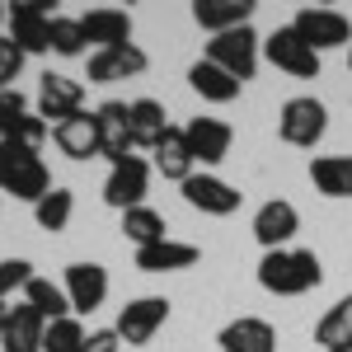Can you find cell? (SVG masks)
I'll return each mask as SVG.
<instances>
[{
  "label": "cell",
  "mask_w": 352,
  "mask_h": 352,
  "mask_svg": "<svg viewBox=\"0 0 352 352\" xmlns=\"http://www.w3.org/2000/svg\"><path fill=\"white\" fill-rule=\"evenodd\" d=\"M324 282V268L310 249H272L258 258V287L272 296H305Z\"/></svg>",
  "instance_id": "cell-1"
},
{
  "label": "cell",
  "mask_w": 352,
  "mask_h": 352,
  "mask_svg": "<svg viewBox=\"0 0 352 352\" xmlns=\"http://www.w3.org/2000/svg\"><path fill=\"white\" fill-rule=\"evenodd\" d=\"M0 188L10 192V197H19V202H43L56 184H52V174H47V164H43L38 151H24L14 141H0Z\"/></svg>",
  "instance_id": "cell-2"
},
{
  "label": "cell",
  "mask_w": 352,
  "mask_h": 352,
  "mask_svg": "<svg viewBox=\"0 0 352 352\" xmlns=\"http://www.w3.org/2000/svg\"><path fill=\"white\" fill-rule=\"evenodd\" d=\"M324 132H329V109L315 94H296V99H287L282 113H277V136H282L287 146L310 151V146H320Z\"/></svg>",
  "instance_id": "cell-3"
},
{
  "label": "cell",
  "mask_w": 352,
  "mask_h": 352,
  "mask_svg": "<svg viewBox=\"0 0 352 352\" xmlns=\"http://www.w3.org/2000/svg\"><path fill=\"white\" fill-rule=\"evenodd\" d=\"M52 10L47 0H14L5 10V24H10V43L19 47L24 56L33 52H52Z\"/></svg>",
  "instance_id": "cell-4"
},
{
  "label": "cell",
  "mask_w": 352,
  "mask_h": 352,
  "mask_svg": "<svg viewBox=\"0 0 352 352\" xmlns=\"http://www.w3.org/2000/svg\"><path fill=\"white\" fill-rule=\"evenodd\" d=\"M258 47H263V38L254 33V28H230V33H217L212 43H207V61H217L226 76H235V80H254V71H258Z\"/></svg>",
  "instance_id": "cell-5"
},
{
  "label": "cell",
  "mask_w": 352,
  "mask_h": 352,
  "mask_svg": "<svg viewBox=\"0 0 352 352\" xmlns=\"http://www.w3.org/2000/svg\"><path fill=\"white\" fill-rule=\"evenodd\" d=\"M263 56H268L277 71L296 76V80H315V76H320V52H315L292 24L272 28L268 38H263Z\"/></svg>",
  "instance_id": "cell-6"
},
{
  "label": "cell",
  "mask_w": 352,
  "mask_h": 352,
  "mask_svg": "<svg viewBox=\"0 0 352 352\" xmlns=\"http://www.w3.org/2000/svg\"><path fill=\"white\" fill-rule=\"evenodd\" d=\"M146 188H151V164L141 155H127L109 169L104 179V202L118 207V212H132V207H146Z\"/></svg>",
  "instance_id": "cell-7"
},
{
  "label": "cell",
  "mask_w": 352,
  "mask_h": 352,
  "mask_svg": "<svg viewBox=\"0 0 352 352\" xmlns=\"http://www.w3.org/2000/svg\"><path fill=\"white\" fill-rule=\"evenodd\" d=\"M164 320H169V300L164 296H136L122 305V315H118V338L122 343H132V348H146L155 333L164 329Z\"/></svg>",
  "instance_id": "cell-8"
},
{
  "label": "cell",
  "mask_w": 352,
  "mask_h": 352,
  "mask_svg": "<svg viewBox=\"0 0 352 352\" xmlns=\"http://www.w3.org/2000/svg\"><path fill=\"white\" fill-rule=\"evenodd\" d=\"M300 38L315 47V52H329V47H348L352 43V24L348 14H338V10H320V5H305L296 10V19H292Z\"/></svg>",
  "instance_id": "cell-9"
},
{
  "label": "cell",
  "mask_w": 352,
  "mask_h": 352,
  "mask_svg": "<svg viewBox=\"0 0 352 352\" xmlns=\"http://www.w3.org/2000/svg\"><path fill=\"white\" fill-rule=\"evenodd\" d=\"M179 188H184V202H188V207H197L202 217H230V212H240V197H244L240 188H230L226 179L207 174V169H202V174L192 169Z\"/></svg>",
  "instance_id": "cell-10"
},
{
  "label": "cell",
  "mask_w": 352,
  "mask_h": 352,
  "mask_svg": "<svg viewBox=\"0 0 352 352\" xmlns=\"http://www.w3.org/2000/svg\"><path fill=\"white\" fill-rule=\"evenodd\" d=\"M76 113H85V85L71 80V76H43V85H38V118L47 122L52 118L56 122H66V118H76Z\"/></svg>",
  "instance_id": "cell-11"
},
{
  "label": "cell",
  "mask_w": 352,
  "mask_h": 352,
  "mask_svg": "<svg viewBox=\"0 0 352 352\" xmlns=\"http://www.w3.org/2000/svg\"><path fill=\"white\" fill-rule=\"evenodd\" d=\"M66 300H71V315H94L104 300H109V272L99 263H71L66 268Z\"/></svg>",
  "instance_id": "cell-12"
},
{
  "label": "cell",
  "mask_w": 352,
  "mask_h": 352,
  "mask_svg": "<svg viewBox=\"0 0 352 352\" xmlns=\"http://www.w3.org/2000/svg\"><path fill=\"white\" fill-rule=\"evenodd\" d=\"M94 127H99V155L109 164L127 160L136 151L132 146V122H127V104H118V99L99 104V109H94Z\"/></svg>",
  "instance_id": "cell-13"
},
{
  "label": "cell",
  "mask_w": 352,
  "mask_h": 352,
  "mask_svg": "<svg viewBox=\"0 0 352 352\" xmlns=\"http://www.w3.org/2000/svg\"><path fill=\"white\" fill-rule=\"evenodd\" d=\"M296 230H300V212L287 197H272V202H263V207L254 212V240L263 244L268 254L272 249H287Z\"/></svg>",
  "instance_id": "cell-14"
},
{
  "label": "cell",
  "mask_w": 352,
  "mask_h": 352,
  "mask_svg": "<svg viewBox=\"0 0 352 352\" xmlns=\"http://www.w3.org/2000/svg\"><path fill=\"white\" fill-rule=\"evenodd\" d=\"M184 141H188L192 164H221L226 155H230V141H235V132H230L221 118H188Z\"/></svg>",
  "instance_id": "cell-15"
},
{
  "label": "cell",
  "mask_w": 352,
  "mask_h": 352,
  "mask_svg": "<svg viewBox=\"0 0 352 352\" xmlns=\"http://www.w3.org/2000/svg\"><path fill=\"white\" fill-rule=\"evenodd\" d=\"M151 66V56L141 52L136 43H127V47H104V52L89 56V76L85 80L89 85H113V80H132V76H141Z\"/></svg>",
  "instance_id": "cell-16"
},
{
  "label": "cell",
  "mask_w": 352,
  "mask_h": 352,
  "mask_svg": "<svg viewBox=\"0 0 352 352\" xmlns=\"http://www.w3.org/2000/svg\"><path fill=\"white\" fill-rule=\"evenodd\" d=\"M80 28H85V43H94L99 52L132 43V14L127 10H113V5H99V10L80 14Z\"/></svg>",
  "instance_id": "cell-17"
},
{
  "label": "cell",
  "mask_w": 352,
  "mask_h": 352,
  "mask_svg": "<svg viewBox=\"0 0 352 352\" xmlns=\"http://www.w3.org/2000/svg\"><path fill=\"white\" fill-rule=\"evenodd\" d=\"M221 352H277V329L258 315H240L221 329Z\"/></svg>",
  "instance_id": "cell-18"
},
{
  "label": "cell",
  "mask_w": 352,
  "mask_h": 352,
  "mask_svg": "<svg viewBox=\"0 0 352 352\" xmlns=\"http://www.w3.org/2000/svg\"><path fill=\"white\" fill-rule=\"evenodd\" d=\"M52 141H56V151H61L66 160H89V155H99V127H94V113H76V118L56 122Z\"/></svg>",
  "instance_id": "cell-19"
},
{
  "label": "cell",
  "mask_w": 352,
  "mask_h": 352,
  "mask_svg": "<svg viewBox=\"0 0 352 352\" xmlns=\"http://www.w3.org/2000/svg\"><path fill=\"white\" fill-rule=\"evenodd\" d=\"M43 333H47V320L33 305H10V324H5L0 352H43Z\"/></svg>",
  "instance_id": "cell-20"
},
{
  "label": "cell",
  "mask_w": 352,
  "mask_h": 352,
  "mask_svg": "<svg viewBox=\"0 0 352 352\" xmlns=\"http://www.w3.org/2000/svg\"><path fill=\"white\" fill-rule=\"evenodd\" d=\"M197 258H202L197 244H184V240H160V244L136 249V268L141 272H184V268H192Z\"/></svg>",
  "instance_id": "cell-21"
},
{
  "label": "cell",
  "mask_w": 352,
  "mask_h": 352,
  "mask_svg": "<svg viewBox=\"0 0 352 352\" xmlns=\"http://www.w3.org/2000/svg\"><path fill=\"white\" fill-rule=\"evenodd\" d=\"M249 14H254L249 0H197V5H192L197 28H207L212 38H217V33H230V28H244Z\"/></svg>",
  "instance_id": "cell-22"
},
{
  "label": "cell",
  "mask_w": 352,
  "mask_h": 352,
  "mask_svg": "<svg viewBox=\"0 0 352 352\" xmlns=\"http://www.w3.org/2000/svg\"><path fill=\"white\" fill-rule=\"evenodd\" d=\"M127 122H132V146L141 151H155L169 132V118H164V104L160 99H136L127 104Z\"/></svg>",
  "instance_id": "cell-23"
},
{
  "label": "cell",
  "mask_w": 352,
  "mask_h": 352,
  "mask_svg": "<svg viewBox=\"0 0 352 352\" xmlns=\"http://www.w3.org/2000/svg\"><path fill=\"white\" fill-rule=\"evenodd\" d=\"M188 85H192V94H202L207 104H230V99H240V80L226 76L217 61H207V56L188 66Z\"/></svg>",
  "instance_id": "cell-24"
},
{
  "label": "cell",
  "mask_w": 352,
  "mask_h": 352,
  "mask_svg": "<svg viewBox=\"0 0 352 352\" xmlns=\"http://www.w3.org/2000/svg\"><path fill=\"white\" fill-rule=\"evenodd\" d=\"M310 184L324 197H352V155H315Z\"/></svg>",
  "instance_id": "cell-25"
},
{
  "label": "cell",
  "mask_w": 352,
  "mask_h": 352,
  "mask_svg": "<svg viewBox=\"0 0 352 352\" xmlns=\"http://www.w3.org/2000/svg\"><path fill=\"white\" fill-rule=\"evenodd\" d=\"M151 155H155L151 164L160 169L164 179H174V184H184V179L192 174V155H188V141H184V127H169L164 141L151 151Z\"/></svg>",
  "instance_id": "cell-26"
},
{
  "label": "cell",
  "mask_w": 352,
  "mask_h": 352,
  "mask_svg": "<svg viewBox=\"0 0 352 352\" xmlns=\"http://www.w3.org/2000/svg\"><path fill=\"white\" fill-rule=\"evenodd\" d=\"M315 343L324 352H352V296H343L324 320L315 324Z\"/></svg>",
  "instance_id": "cell-27"
},
{
  "label": "cell",
  "mask_w": 352,
  "mask_h": 352,
  "mask_svg": "<svg viewBox=\"0 0 352 352\" xmlns=\"http://www.w3.org/2000/svg\"><path fill=\"white\" fill-rule=\"evenodd\" d=\"M24 305H33L47 324L52 320H66L71 315V300H66V287H56V282H47V277H33L24 287Z\"/></svg>",
  "instance_id": "cell-28"
},
{
  "label": "cell",
  "mask_w": 352,
  "mask_h": 352,
  "mask_svg": "<svg viewBox=\"0 0 352 352\" xmlns=\"http://www.w3.org/2000/svg\"><path fill=\"white\" fill-rule=\"evenodd\" d=\"M122 235H127L136 249L169 240V235H164V217L155 207H132V212H122Z\"/></svg>",
  "instance_id": "cell-29"
},
{
  "label": "cell",
  "mask_w": 352,
  "mask_h": 352,
  "mask_svg": "<svg viewBox=\"0 0 352 352\" xmlns=\"http://www.w3.org/2000/svg\"><path fill=\"white\" fill-rule=\"evenodd\" d=\"M33 217H38V226L43 230H66L71 226V217H76V192L71 188H52L43 202H33Z\"/></svg>",
  "instance_id": "cell-30"
},
{
  "label": "cell",
  "mask_w": 352,
  "mask_h": 352,
  "mask_svg": "<svg viewBox=\"0 0 352 352\" xmlns=\"http://www.w3.org/2000/svg\"><path fill=\"white\" fill-rule=\"evenodd\" d=\"M85 348V324L76 315H66V320H52L47 333H43V352H80Z\"/></svg>",
  "instance_id": "cell-31"
},
{
  "label": "cell",
  "mask_w": 352,
  "mask_h": 352,
  "mask_svg": "<svg viewBox=\"0 0 352 352\" xmlns=\"http://www.w3.org/2000/svg\"><path fill=\"white\" fill-rule=\"evenodd\" d=\"M52 52L56 56H80L85 52L80 19H66V14H56V19H52Z\"/></svg>",
  "instance_id": "cell-32"
},
{
  "label": "cell",
  "mask_w": 352,
  "mask_h": 352,
  "mask_svg": "<svg viewBox=\"0 0 352 352\" xmlns=\"http://www.w3.org/2000/svg\"><path fill=\"white\" fill-rule=\"evenodd\" d=\"M47 132H52V127H47L38 113H24V118L14 122V132L5 136V141H14V146H24V151H38V146L47 141Z\"/></svg>",
  "instance_id": "cell-33"
},
{
  "label": "cell",
  "mask_w": 352,
  "mask_h": 352,
  "mask_svg": "<svg viewBox=\"0 0 352 352\" xmlns=\"http://www.w3.org/2000/svg\"><path fill=\"white\" fill-rule=\"evenodd\" d=\"M28 282H33V263H28V258H5V263H0V300L24 292Z\"/></svg>",
  "instance_id": "cell-34"
},
{
  "label": "cell",
  "mask_w": 352,
  "mask_h": 352,
  "mask_svg": "<svg viewBox=\"0 0 352 352\" xmlns=\"http://www.w3.org/2000/svg\"><path fill=\"white\" fill-rule=\"evenodd\" d=\"M19 71H24V52L10 43V33H0V94H5V89H14Z\"/></svg>",
  "instance_id": "cell-35"
},
{
  "label": "cell",
  "mask_w": 352,
  "mask_h": 352,
  "mask_svg": "<svg viewBox=\"0 0 352 352\" xmlns=\"http://www.w3.org/2000/svg\"><path fill=\"white\" fill-rule=\"evenodd\" d=\"M24 113H28V104H24L19 89H5V94H0V141L14 132V122H19Z\"/></svg>",
  "instance_id": "cell-36"
},
{
  "label": "cell",
  "mask_w": 352,
  "mask_h": 352,
  "mask_svg": "<svg viewBox=\"0 0 352 352\" xmlns=\"http://www.w3.org/2000/svg\"><path fill=\"white\" fill-rule=\"evenodd\" d=\"M118 348H122L118 329H94V333H85V348L80 352H118Z\"/></svg>",
  "instance_id": "cell-37"
},
{
  "label": "cell",
  "mask_w": 352,
  "mask_h": 352,
  "mask_svg": "<svg viewBox=\"0 0 352 352\" xmlns=\"http://www.w3.org/2000/svg\"><path fill=\"white\" fill-rule=\"evenodd\" d=\"M5 324H10V305L0 300V338H5Z\"/></svg>",
  "instance_id": "cell-38"
},
{
  "label": "cell",
  "mask_w": 352,
  "mask_h": 352,
  "mask_svg": "<svg viewBox=\"0 0 352 352\" xmlns=\"http://www.w3.org/2000/svg\"><path fill=\"white\" fill-rule=\"evenodd\" d=\"M348 71H352V43H348Z\"/></svg>",
  "instance_id": "cell-39"
},
{
  "label": "cell",
  "mask_w": 352,
  "mask_h": 352,
  "mask_svg": "<svg viewBox=\"0 0 352 352\" xmlns=\"http://www.w3.org/2000/svg\"><path fill=\"white\" fill-rule=\"evenodd\" d=\"M0 24H5V5H0Z\"/></svg>",
  "instance_id": "cell-40"
}]
</instances>
